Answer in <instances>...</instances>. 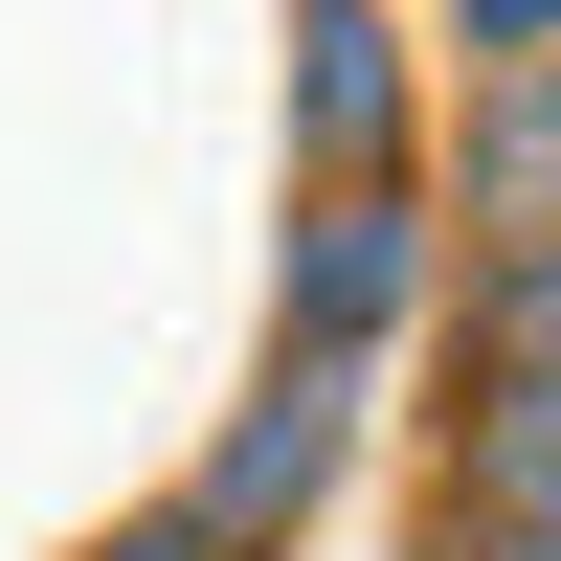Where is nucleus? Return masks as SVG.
I'll use <instances>...</instances> for the list:
<instances>
[{
  "instance_id": "obj_1",
  "label": "nucleus",
  "mask_w": 561,
  "mask_h": 561,
  "mask_svg": "<svg viewBox=\"0 0 561 561\" xmlns=\"http://www.w3.org/2000/svg\"><path fill=\"white\" fill-rule=\"evenodd\" d=\"M449 293V225H427V180H359V203H293V293H270V359H382L404 314Z\"/></svg>"
},
{
  "instance_id": "obj_2",
  "label": "nucleus",
  "mask_w": 561,
  "mask_h": 561,
  "mask_svg": "<svg viewBox=\"0 0 561 561\" xmlns=\"http://www.w3.org/2000/svg\"><path fill=\"white\" fill-rule=\"evenodd\" d=\"M337 472H359V382H337V359H270V382H248V427L180 472V539H203V561H293Z\"/></svg>"
},
{
  "instance_id": "obj_3",
  "label": "nucleus",
  "mask_w": 561,
  "mask_h": 561,
  "mask_svg": "<svg viewBox=\"0 0 561 561\" xmlns=\"http://www.w3.org/2000/svg\"><path fill=\"white\" fill-rule=\"evenodd\" d=\"M293 158H314V203L427 180V68H404L382 0H293Z\"/></svg>"
},
{
  "instance_id": "obj_4",
  "label": "nucleus",
  "mask_w": 561,
  "mask_h": 561,
  "mask_svg": "<svg viewBox=\"0 0 561 561\" xmlns=\"http://www.w3.org/2000/svg\"><path fill=\"white\" fill-rule=\"evenodd\" d=\"M449 248H539V225H561V68H494L472 90V113H449Z\"/></svg>"
},
{
  "instance_id": "obj_5",
  "label": "nucleus",
  "mask_w": 561,
  "mask_h": 561,
  "mask_svg": "<svg viewBox=\"0 0 561 561\" xmlns=\"http://www.w3.org/2000/svg\"><path fill=\"white\" fill-rule=\"evenodd\" d=\"M561 494V359H494V382H449V449H427V517H539Z\"/></svg>"
},
{
  "instance_id": "obj_6",
  "label": "nucleus",
  "mask_w": 561,
  "mask_h": 561,
  "mask_svg": "<svg viewBox=\"0 0 561 561\" xmlns=\"http://www.w3.org/2000/svg\"><path fill=\"white\" fill-rule=\"evenodd\" d=\"M494 359H561V225L539 248H449V382H494Z\"/></svg>"
},
{
  "instance_id": "obj_7",
  "label": "nucleus",
  "mask_w": 561,
  "mask_h": 561,
  "mask_svg": "<svg viewBox=\"0 0 561 561\" xmlns=\"http://www.w3.org/2000/svg\"><path fill=\"white\" fill-rule=\"evenodd\" d=\"M449 45H472V90L494 68H561V0H449Z\"/></svg>"
},
{
  "instance_id": "obj_8",
  "label": "nucleus",
  "mask_w": 561,
  "mask_h": 561,
  "mask_svg": "<svg viewBox=\"0 0 561 561\" xmlns=\"http://www.w3.org/2000/svg\"><path fill=\"white\" fill-rule=\"evenodd\" d=\"M427 561H561V494H539V517H494V539H472V517H427Z\"/></svg>"
},
{
  "instance_id": "obj_9",
  "label": "nucleus",
  "mask_w": 561,
  "mask_h": 561,
  "mask_svg": "<svg viewBox=\"0 0 561 561\" xmlns=\"http://www.w3.org/2000/svg\"><path fill=\"white\" fill-rule=\"evenodd\" d=\"M90 561H203V539H180V517H135V539H90Z\"/></svg>"
}]
</instances>
